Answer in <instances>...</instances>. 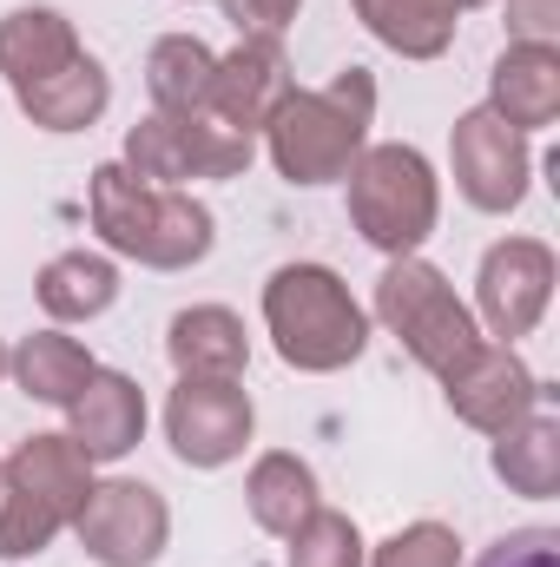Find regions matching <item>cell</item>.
<instances>
[{
  "label": "cell",
  "mask_w": 560,
  "mask_h": 567,
  "mask_svg": "<svg viewBox=\"0 0 560 567\" xmlns=\"http://www.w3.org/2000/svg\"><path fill=\"white\" fill-rule=\"evenodd\" d=\"M356 13L383 47H396L409 60H435L455 40V7L448 0H356Z\"/></svg>",
  "instance_id": "cell-23"
},
{
  "label": "cell",
  "mask_w": 560,
  "mask_h": 567,
  "mask_svg": "<svg viewBox=\"0 0 560 567\" xmlns=\"http://www.w3.org/2000/svg\"><path fill=\"white\" fill-rule=\"evenodd\" d=\"M376 317L403 337V350L416 357L422 370H435V377H455L488 343L475 330L468 303L455 297V284L442 278L435 265H422V258H396L383 271V284H376Z\"/></svg>",
  "instance_id": "cell-6"
},
{
  "label": "cell",
  "mask_w": 560,
  "mask_h": 567,
  "mask_svg": "<svg viewBox=\"0 0 560 567\" xmlns=\"http://www.w3.org/2000/svg\"><path fill=\"white\" fill-rule=\"evenodd\" d=\"M126 172L145 185H185V178H238L251 165V140L245 133H225L211 120H172V113H152L145 126H133L126 140Z\"/></svg>",
  "instance_id": "cell-7"
},
{
  "label": "cell",
  "mask_w": 560,
  "mask_h": 567,
  "mask_svg": "<svg viewBox=\"0 0 560 567\" xmlns=\"http://www.w3.org/2000/svg\"><path fill=\"white\" fill-rule=\"evenodd\" d=\"M225 13L238 20V33H258V40H278L283 27L297 20V0H225Z\"/></svg>",
  "instance_id": "cell-28"
},
{
  "label": "cell",
  "mask_w": 560,
  "mask_h": 567,
  "mask_svg": "<svg viewBox=\"0 0 560 567\" xmlns=\"http://www.w3.org/2000/svg\"><path fill=\"white\" fill-rule=\"evenodd\" d=\"M178 377H238L251 343H245V323L225 310V303H198V310H178L172 317V337H165Z\"/></svg>",
  "instance_id": "cell-18"
},
{
  "label": "cell",
  "mask_w": 560,
  "mask_h": 567,
  "mask_svg": "<svg viewBox=\"0 0 560 567\" xmlns=\"http://www.w3.org/2000/svg\"><path fill=\"white\" fill-rule=\"evenodd\" d=\"M448 158H455V185L475 212H515L528 198V140L495 120L488 106L462 113L455 120V140H448Z\"/></svg>",
  "instance_id": "cell-10"
},
{
  "label": "cell",
  "mask_w": 560,
  "mask_h": 567,
  "mask_svg": "<svg viewBox=\"0 0 560 567\" xmlns=\"http://www.w3.org/2000/svg\"><path fill=\"white\" fill-rule=\"evenodd\" d=\"M211 80H218V60L191 33L158 40L152 60H145V86H152L158 113H172V120H205L211 113Z\"/></svg>",
  "instance_id": "cell-19"
},
{
  "label": "cell",
  "mask_w": 560,
  "mask_h": 567,
  "mask_svg": "<svg viewBox=\"0 0 560 567\" xmlns=\"http://www.w3.org/2000/svg\"><path fill=\"white\" fill-rule=\"evenodd\" d=\"M548 297H554V251L541 238H508L481 258L475 303H481V323H488L495 343L528 337L548 317Z\"/></svg>",
  "instance_id": "cell-11"
},
{
  "label": "cell",
  "mask_w": 560,
  "mask_h": 567,
  "mask_svg": "<svg viewBox=\"0 0 560 567\" xmlns=\"http://www.w3.org/2000/svg\"><path fill=\"white\" fill-rule=\"evenodd\" d=\"M448 7H455V13H462V7H481V0H448Z\"/></svg>",
  "instance_id": "cell-31"
},
{
  "label": "cell",
  "mask_w": 560,
  "mask_h": 567,
  "mask_svg": "<svg viewBox=\"0 0 560 567\" xmlns=\"http://www.w3.org/2000/svg\"><path fill=\"white\" fill-rule=\"evenodd\" d=\"M251 396L238 390V377H185L165 403V435L172 455L191 468H225L245 442H251Z\"/></svg>",
  "instance_id": "cell-8"
},
{
  "label": "cell",
  "mask_w": 560,
  "mask_h": 567,
  "mask_svg": "<svg viewBox=\"0 0 560 567\" xmlns=\"http://www.w3.org/2000/svg\"><path fill=\"white\" fill-rule=\"evenodd\" d=\"M290 567H363V535L350 515L317 508L297 535H290Z\"/></svg>",
  "instance_id": "cell-25"
},
{
  "label": "cell",
  "mask_w": 560,
  "mask_h": 567,
  "mask_svg": "<svg viewBox=\"0 0 560 567\" xmlns=\"http://www.w3.org/2000/svg\"><path fill=\"white\" fill-rule=\"evenodd\" d=\"M290 66H283V40H258L245 33L225 60H218V80H211V113L225 120V133H258L278 120V106L290 100Z\"/></svg>",
  "instance_id": "cell-13"
},
{
  "label": "cell",
  "mask_w": 560,
  "mask_h": 567,
  "mask_svg": "<svg viewBox=\"0 0 560 567\" xmlns=\"http://www.w3.org/2000/svg\"><path fill=\"white\" fill-rule=\"evenodd\" d=\"M455 555H462L455 528L416 522V528H403V535H390V542L376 548V567H455Z\"/></svg>",
  "instance_id": "cell-26"
},
{
  "label": "cell",
  "mask_w": 560,
  "mask_h": 567,
  "mask_svg": "<svg viewBox=\"0 0 560 567\" xmlns=\"http://www.w3.org/2000/svg\"><path fill=\"white\" fill-rule=\"evenodd\" d=\"M495 475L528 495V502H554L560 488V423L548 410H528L521 423H508L495 435Z\"/></svg>",
  "instance_id": "cell-20"
},
{
  "label": "cell",
  "mask_w": 560,
  "mask_h": 567,
  "mask_svg": "<svg viewBox=\"0 0 560 567\" xmlns=\"http://www.w3.org/2000/svg\"><path fill=\"white\" fill-rule=\"evenodd\" d=\"M343 178H350V218L376 251L409 258L435 231L442 198H435V172L416 145H363Z\"/></svg>",
  "instance_id": "cell-5"
},
{
  "label": "cell",
  "mask_w": 560,
  "mask_h": 567,
  "mask_svg": "<svg viewBox=\"0 0 560 567\" xmlns=\"http://www.w3.org/2000/svg\"><path fill=\"white\" fill-rule=\"evenodd\" d=\"M370 113H376V80L363 66L336 73L323 93H290L278 106L271 133V158L290 185H330L356 165V152L370 140Z\"/></svg>",
  "instance_id": "cell-2"
},
{
  "label": "cell",
  "mask_w": 560,
  "mask_h": 567,
  "mask_svg": "<svg viewBox=\"0 0 560 567\" xmlns=\"http://www.w3.org/2000/svg\"><path fill=\"white\" fill-rule=\"evenodd\" d=\"M73 528L100 567H152L172 535V515H165L158 488H145V482H100V488H86Z\"/></svg>",
  "instance_id": "cell-9"
},
{
  "label": "cell",
  "mask_w": 560,
  "mask_h": 567,
  "mask_svg": "<svg viewBox=\"0 0 560 567\" xmlns=\"http://www.w3.org/2000/svg\"><path fill=\"white\" fill-rule=\"evenodd\" d=\"M488 113L508 120L521 140L554 126L560 120V53L554 47H535V40H515L501 60H495V93H488Z\"/></svg>",
  "instance_id": "cell-15"
},
{
  "label": "cell",
  "mask_w": 560,
  "mask_h": 567,
  "mask_svg": "<svg viewBox=\"0 0 560 567\" xmlns=\"http://www.w3.org/2000/svg\"><path fill=\"white\" fill-rule=\"evenodd\" d=\"M448 383V410L462 416V423L488 429V435H501L508 423H521L528 410H541V377L515 357V343H481L455 377H442Z\"/></svg>",
  "instance_id": "cell-12"
},
{
  "label": "cell",
  "mask_w": 560,
  "mask_h": 567,
  "mask_svg": "<svg viewBox=\"0 0 560 567\" xmlns=\"http://www.w3.org/2000/svg\"><path fill=\"white\" fill-rule=\"evenodd\" d=\"M80 53L86 47H80L73 20L53 13V7H20V13L0 20V73H7L13 93L33 86V80H46V73H60V66H73Z\"/></svg>",
  "instance_id": "cell-16"
},
{
  "label": "cell",
  "mask_w": 560,
  "mask_h": 567,
  "mask_svg": "<svg viewBox=\"0 0 560 567\" xmlns=\"http://www.w3.org/2000/svg\"><path fill=\"white\" fill-rule=\"evenodd\" d=\"M508 27H515V40L554 47V33H560V0H508Z\"/></svg>",
  "instance_id": "cell-29"
},
{
  "label": "cell",
  "mask_w": 560,
  "mask_h": 567,
  "mask_svg": "<svg viewBox=\"0 0 560 567\" xmlns=\"http://www.w3.org/2000/svg\"><path fill=\"white\" fill-rule=\"evenodd\" d=\"M13 377H20V390L33 396V403H73L80 390H86V377L100 370L93 357H86V343L80 337H60V330H40V337H27L20 350H13V363H7Z\"/></svg>",
  "instance_id": "cell-21"
},
{
  "label": "cell",
  "mask_w": 560,
  "mask_h": 567,
  "mask_svg": "<svg viewBox=\"0 0 560 567\" xmlns=\"http://www.w3.org/2000/svg\"><path fill=\"white\" fill-rule=\"evenodd\" d=\"M245 502H251L258 528H271L283 542L323 508V502H317V475H310L297 455H265V462L251 468V482H245Z\"/></svg>",
  "instance_id": "cell-22"
},
{
  "label": "cell",
  "mask_w": 560,
  "mask_h": 567,
  "mask_svg": "<svg viewBox=\"0 0 560 567\" xmlns=\"http://www.w3.org/2000/svg\"><path fill=\"white\" fill-rule=\"evenodd\" d=\"M475 567H560V535L554 528H515V535H501Z\"/></svg>",
  "instance_id": "cell-27"
},
{
  "label": "cell",
  "mask_w": 560,
  "mask_h": 567,
  "mask_svg": "<svg viewBox=\"0 0 560 567\" xmlns=\"http://www.w3.org/2000/svg\"><path fill=\"white\" fill-rule=\"evenodd\" d=\"M93 462L73 449V435H33L0 468V561L40 555L86 502Z\"/></svg>",
  "instance_id": "cell-4"
},
{
  "label": "cell",
  "mask_w": 560,
  "mask_h": 567,
  "mask_svg": "<svg viewBox=\"0 0 560 567\" xmlns=\"http://www.w3.org/2000/svg\"><path fill=\"white\" fill-rule=\"evenodd\" d=\"M7 363H13V357H7V343H0V377H7Z\"/></svg>",
  "instance_id": "cell-30"
},
{
  "label": "cell",
  "mask_w": 560,
  "mask_h": 567,
  "mask_svg": "<svg viewBox=\"0 0 560 567\" xmlns=\"http://www.w3.org/2000/svg\"><path fill=\"white\" fill-rule=\"evenodd\" d=\"M93 225L113 251L139 258L152 271H178L211 251V212L172 185H145L126 165L93 172Z\"/></svg>",
  "instance_id": "cell-1"
},
{
  "label": "cell",
  "mask_w": 560,
  "mask_h": 567,
  "mask_svg": "<svg viewBox=\"0 0 560 567\" xmlns=\"http://www.w3.org/2000/svg\"><path fill=\"white\" fill-rule=\"evenodd\" d=\"M73 410V449L86 462H120L133 455L145 435V390L120 370H93L86 390L66 403Z\"/></svg>",
  "instance_id": "cell-14"
},
{
  "label": "cell",
  "mask_w": 560,
  "mask_h": 567,
  "mask_svg": "<svg viewBox=\"0 0 560 567\" xmlns=\"http://www.w3.org/2000/svg\"><path fill=\"white\" fill-rule=\"evenodd\" d=\"M113 297H120V271L106 258H93V251H66V258H53L40 271V303L60 323H86V317L113 310Z\"/></svg>",
  "instance_id": "cell-24"
},
{
  "label": "cell",
  "mask_w": 560,
  "mask_h": 567,
  "mask_svg": "<svg viewBox=\"0 0 560 567\" xmlns=\"http://www.w3.org/2000/svg\"><path fill=\"white\" fill-rule=\"evenodd\" d=\"M13 100H20V113H27L33 126H46V133H80V126H93V120L106 113L113 86H106V66H100L93 53H80L73 66H60V73L20 86Z\"/></svg>",
  "instance_id": "cell-17"
},
{
  "label": "cell",
  "mask_w": 560,
  "mask_h": 567,
  "mask_svg": "<svg viewBox=\"0 0 560 567\" xmlns=\"http://www.w3.org/2000/svg\"><path fill=\"white\" fill-rule=\"evenodd\" d=\"M265 323L290 370H343L370 343V317L356 310L350 284L323 265H283L265 284Z\"/></svg>",
  "instance_id": "cell-3"
}]
</instances>
